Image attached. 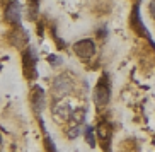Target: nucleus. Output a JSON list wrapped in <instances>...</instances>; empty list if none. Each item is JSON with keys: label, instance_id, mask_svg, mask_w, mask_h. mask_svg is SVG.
<instances>
[{"label": "nucleus", "instance_id": "nucleus-6", "mask_svg": "<svg viewBox=\"0 0 155 152\" xmlns=\"http://www.w3.org/2000/svg\"><path fill=\"white\" fill-rule=\"evenodd\" d=\"M24 69L29 77H36V53L32 48L24 51Z\"/></svg>", "mask_w": 155, "mask_h": 152}, {"label": "nucleus", "instance_id": "nucleus-13", "mask_svg": "<svg viewBox=\"0 0 155 152\" xmlns=\"http://www.w3.org/2000/svg\"><path fill=\"white\" fill-rule=\"evenodd\" d=\"M48 60H50V63H53V65H60V63H61L60 56H55V55H51L50 58H48Z\"/></svg>", "mask_w": 155, "mask_h": 152}, {"label": "nucleus", "instance_id": "nucleus-10", "mask_svg": "<svg viewBox=\"0 0 155 152\" xmlns=\"http://www.w3.org/2000/svg\"><path fill=\"white\" fill-rule=\"evenodd\" d=\"M38 17V4H29L28 5V19L34 21Z\"/></svg>", "mask_w": 155, "mask_h": 152}, {"label": "nucleus", "instance_id": "nucleus-2", "mask_svg": "<svg viewBox=\"0 0 155 152\" xmlns=\"http://www.w3.org/2000/svg\"><path fill=\"white\" fill-rule=\"evenodd\" d=\"M72 91V80L67 75H60L53 82V96L55 99H61V97L68 96V92Z\"/></svg>", "mask_w": 155, "mask_h": 152}, {"label": "nucleus", "instance_id": "nucleus-4", "mask_svg": "<svg viewBox=\"0 0 155 152\" xmlns=\"http://www.w3.org/2000/svg\"><path fill=\"white\" fill-rule=\"evenodd\" d=\"M5 19L9 21L12 26H21V19H22V9L17 0H12L7 9H5Z\"/></svg>", "mask_w": 155, "mask_h": 152}, {"label": "nucleus", "instance_id": "nucleus-5", "mask_svg": "<svg viewBox=\"0 0 155 152\" xmlns=\"http://www.w3.org/2000/svg\"><path fill=\"white\" fill-rule=\"evenodd\" d=\"M131 26L133 29L140 34V36H147L150 38V34H148V31H147L145 24H143V21H141V15H140V5H135L133 7V12H131Z\"/></svg>", "mask_w": 155, "mask_h": 152}, {"label": "nucleus", "instance_id": "nucleus-9", "mask_svg": "<svg viewBox=\"0 0 155 152\" xmlns=\"http://www.w3.org/2000/svg\"><path fill=\"white\" fill-rule=\"evenodd\" d=\"M70 118H72V121H73L75 125L84 123V118H85V110H84V108H80V110L70 113Z\"/></svg>", "mask_w": 155, "mask_h": 152}, {"label": "nucleus", "instance_id": "nucleus-7", "mask_svg": "<svg viewBox=\"0 0 155 152\" xmlns=\"http://www.w3.org/2000/svg\"><path fill=\"white\" fill-rule=\"evenodd\" d=\"M12 39H14V45L17 46V48H22V46H26V43H28V34H26V31H24L21 26H17V28L14 29V32H12Z\"/></svg>", "mask_w": 155, "mask_h": 152}, {"label": "nucleus", "instance_id": "nucleus-8", "mask_svg": "<svg viewBox=\"0 0 155 152\" xmlns=\"http://www.w3.org/2000/svg\"><path fill=\"white\" fill-rule=\"evenodd\" d=\"M31 94H32V96H31L32 106H34V110H36V111H39L43 108V103H45V99H43V96H45V94H43V89L36 86V87L32 89Z\"/></svg>", "mask_w": 155, "mask_h": 152}, {"label": "nucleus", "instance_id": "nucleus-11", "mask_svg": "<svg viewBox=\"0 0 155 152\" xmlns=\"http://www.w3.org/2000/svg\"><path fill=\"white\" fill-rule=\"evenodd\" d=\"M97 135L101 137V140H107L109 138V130H107V127L106 125H99L97 127Z\"/></svg>", "mask_w": 155, "mask_h": 152}, {"label": "nucleus", "instance_id": "nucleus-14", "mask_svg": "<svg viewBox=\"0 0 155 152\" xmlns=\"http://www.w3.org/2000/svg\"><path fill=\"white\" fill-rule=\"evenodd\" d=\"M70 138H77V135H78V127H75V128H72L70 130Z\"/></svg>", "mask_w": 155, "mask_h": 152}, {"label": "nucleus", "instance_id": "nucleus-3", "mask_svg": "<svg viewBox=\"0 0 155 152\" xmlns=\"http://www.w3.org/2000/svg\"><path fill=\"white\" fill-rule=\"evenodd\" d=\"M73 51H75L77 56H80L84 60H89L96 53V46H94L92 39H80V41H77L73 45Z\"/></svg>", "mask_w": 155, "mask_h": 152}, {"label": "nucleus", "instance_id": "nucleus-12", "mask_svg": "<svg viewBox=\"0 0 155 152\" xmlns=\"http://www.w3.org/2000/svg\"><path fill=\"white\" fill-rule=\"evenodd\" d=\"M85 138H87V142H89V145H91V147H94V145H96V140H94V130H92V128H87Z\"/></svg>", "mask_w": 155, "mask_h": 152}, {"label": "nucleus", "instance_id": "nucleus-15", "mask_svg": "<svg viewBox=\"0 0 155 152\" xmlns=\"http://www.w3.org/2000/svg\"><path fill=\"white\" fill-rule=\"evenodd\" d=\"M150 12H152V15L155 17V0H152V2H150Z\"/></svg>", "mask_w": 155, "mask_h": 152}, {"label": "nucleus", "instance_id": "nucleus-1", "mask_svg": "<svg viewBox=\"0 0 155 152\" xmlns=\"http://www.w3.org/2000/svg\"><path fill=\"white\" fill-rule=\"evenodd\" d=\"M109 97H111L109 84L106 82V79H101L97 86L94 87V103L97 106H106L109 103Z\"/></svg>", "mask_w": 155, "mask_h": 152}, {"label": "nucleus", "instance_id": "nucleus-16", "mask_svg": "<svg viewBox=\"0 0 155 152\" xmlns=\"http://www.w3.org/2000/svg\"><path fill=\"white\" fill-rule=\"evenodd\" d=\"M0 144H2V137H0Z\"/></svg>", "mask_w": 155, "mask_h": 152}]
</instances>
